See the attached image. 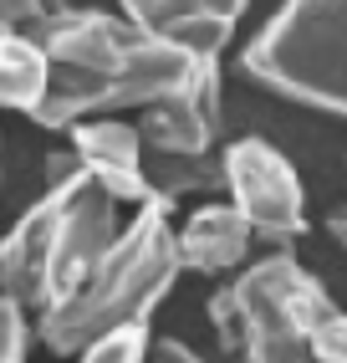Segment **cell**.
Segmentation results:
<instances>
[{
    "instance_id": "cell-1",
    "label": "cell",
    "mask_w": 347,
    "mask_h": 363,
    "mask_svg": "<svg viewBox=\"0 0 347 363\" xmlns=\"http://www.w3.org/2000/svg\"><path fill=\"white\" fill-rule=\"evenodd\" d=\"M179 277H184V266H179V240H174L169 200L138 205L133 220L118 230L108 256L87 272V281L77 292L62 297L57 307L36 312V333L52 353L77 358L103 333L128 328V323H148L154 307L174 292Z\"/></svg>"
},
{
    "instance_id": "cell-2",
    "label": "cell",
    "mask_w": 347,
    "mask_h": 363,
    "mask_svg": "<svg viewBox=\"0 0 347 363\" xmlns=\"http://www.w3.org/2000/svg\"><path fill=\"white\" fill-rule=\"evenodd\" d=\"M205 312L220 343L245 363H317L312 328L332 312V297L291 251H271L220 286Z\"/></svg>"
},
{
    "instance_id": "cell-3",
    "label": "cell",
    "mask_w": 347,
    "mask_h": 363,
    "mask_svg": "<svg viewBox=\"0 0 347 363\" xmlns=\"http://www.w3.org/2000/svg\"><path fill=\"white\" fill-rule=\"evenodd\" d=\"M240 67L286 103L347 118V0H286Z\"/></svg>"
},
{
    "instance_id": "cell-4",
    "label": "cell",
    "mask_w": 347,
    "mask_h": 363,
    "mask_svg": "<svg viewBox=\"0 0 347 363\" xmlns=\"http://www.w3.org/2000/svg\"><path fill=\"white\" fill-rule=\"evenodd\" d=\"M57 195V220H52V256H46V286H41V307H57L87 281V272L108 256V246L123 230V205L97 184L87 169L77 179H67L52 189Z\"/></svg>"
},
{
    "instance_id": "cell-5",
    "label": "cell",
    "mask_w": 347,
    "mask_h": 363,
    "mask_svg": "<svg viewBox=\"0 0 347 363\" xmlns=\"http://www.w3.org/2000/svg\"><path fill=\"white\" fill-rule=\"evenodd\" d=\"M220 164H225V195L251 220L256 240L286 246L307 230V189L281 149H271L266 138H235Z\"/></svg>"
},
{
    "instance_id": "cell-6",
    "label": "cell",
    "mask_w": 347,
    "mask_h": 363,
    "mask_svg": "<svg viewBox=\"0 0 347 363\" xmlns=\"http://www.w3.org/2000/svg\"><path fill=\"white\" fill-rule=\"evenodd\" d=\"M31 36L41 41L52 72H77V77H108V72L128 67L148 41L133 21L82 6H52V16Z\"/></svg>"
},
{
    "instance_id": "cell-7",
    "label": "cell",
    "mask_w": 347,
    "mask_h": 363,
    "mask_svg": "<svg viewBox=\"0 0 347 363\" xmlns=\"http://www.w3.org/2000/svg\"><path fill=\"white\" fill-rule=\"evenodd\" d=\"M138 133H143L148 154H215V138H220V57H200L194 72L169 98L143 108Z\"/></svg>"
},
{
    "instance_id": "cell-8",
    "label": "cell",
    "mask_w": 347,
    "mask_h": 363,
    "mask_svg": "<svg viewBox=\"0 0 347 363\" xmlns=\"http://www.w3.org/2000/svg\"><path fill=\"white\" fill-rule=\"evenodd\" d=\"M72 154L82 159V169L108 189L118 205H159L164 195L148 179V149L138 123H123V118H87V123L72 128Z\"/></svg>"
},
{
    "instance_id": "cell-9",
    "label": "cell",
    "mask_w": 347,
    "mask_h": 363,
    "mask_svg": "<svg viewBox=\"0 0 347 363\" xmlns=\"http://www.w3.org/2000/svg\"><path fill=\"white\" fill-rule=\"evenodd\" d=\"M123 21L164 46H179L189 57H220L235 36L245 0H118Z\"/></svg>"
},
{
    "instance_id": "cell-10",
    "label": "cell",
    "mask_w": 347,
    "mask_h": 363,
    "mask_svg": "<svg viewBox=\"0 0 347 363\" xmlns=\"http://www.w3.org/2000/svg\"><path fill=\"white\" fill-rule=\"evenodd\" d=\"M52 220H57V195H46L0 235V297L16 307L36 312L41 286H46V256H52Z\"/></svg>"
},
{
    "instance_id": "cell-11",
    "label": "cell",
    "mask_w": 347,
    "mask_h": 363,
    "mask_svg": "<svg viewBox=\"0 0 347 363\" xmlns=\"http://www.w3.org/2000/svg\"><path fill=\"white\" fill-rule=\"evenodd\" d=\"M174 240H179V266L184 272L225 277L235 266H245V256L256 246V230L235 205H200L179 230H174Z\"/></svg>"
},
{
    "instance_id": "cell-12",
    "label": "cell",
    "mask_w": 347,
    "mask_h": 363,
    "mask_svg": "<svg viewBox=\"0 0 347 363\" xmlns=\"http://www.w3.org/2000/svg\"><path fill=\"white\" fill-rule=\"evenodd\" d=\"M52 87V62L31 31H0V108L36 118Z\"/></svg>"
},
{
    "instance_id": "cell-13",
    "label": "cell",
    "mask_w": 347,
    "mask_h": 363,
    "mask_svg": "<svg viewBox=\"0 0 347 363\" xmlns=\"http://www.w3.org/2000/svg\"><path fill=\"white\" fill-rule=\"evenodd\" d=\"M143 169L169 205L179 195H215V189H225V164L215 154H148Z\"/></svg>"
},
{
    "instance_id": "cell-14",
    "label": "cell",
    "mask_w": 347,
    "mask_h": 363,
    "mask_svg": "<svg viewBox=\"0 0 347 363\" xmlns=\"http://www.w3.org/2000/svg\"><path fill=\"white\" fill-rule=\"evenodd\" d=\"M148 348H154L148 323H128V328H113L97 343H87L77 353V363H148Z\"/></svg>"
},
{
    "instance_id": "cell-15",
    "label": "cell",
    "mask_w": 347,
    "mask_h": 363,
    "mask_svg": "<svg viewBox=\"0 0 347 363\" xmlns=\"http://www.w3.org/2000/svg\"><path fill=\"white\" fill-rule=\"evenodd\" d=\"M26 307H16L11 297H0V363H26Z\"/></svg>"
},
{
    "instance_id": "cell-16",
    "label": "cell",
    "mask_w": 347,
    "mask_h": 363,
    "mask_svg": "<svg viewBox=\"0 0 347 363\" xmlns=\"http://www.w3.org/2000/svg\"><path fill=\"white\" fill-rule=\"evenodd\" d=\"M312 353H317V363H347V312L332 307L312 328Z\"/></svg>"
},
{
    "instance_id": "cell-17",
    "label": "cell",
    "mask_w": 347,
    "mask_h": 363,
    "mask_svg": "<svg viewBox=\"0 0 347 363\" xmlns=\"http://www.w3.org/2000/svg\"><path fill=\"white\" fill-rule=\"evenodd\" d=\"M148 363H210V358L194 353L189 343H179V337H159V343L148 348Z\"/></svg>"
},
{
    "instance_id": "cell-18",
    "label": "cell",
    "mask_w": 347,
    "mask_h": 363,
    "mask_svg": "<svg viewBox=\"0 0 347 363\" xmlns=\"http://www.w3.org/2000/svg\"><path fill=\"white\" fill-rule=\"evenodd\" d=\"M327 230H332V240H337V246L347 251V205H337V210L327 215Z\"/></svg>"
},
{
    "instance_id": "cell-19",
    "label": "cell",
    "mask_w": 347,
    "mask_h": 363,
    "mask_svg": "<svg viewBox=\"0 0 347 363\" xmlns=\"http://www.w3.org/2000/svg\"><path fill=\"white\" fill-rule=\"evenodd\" d=\"M0 31H6V26H0Z\"/></svg>"
}]
</instances>
